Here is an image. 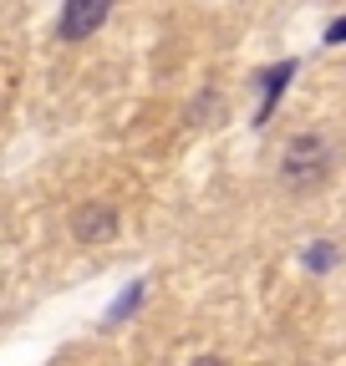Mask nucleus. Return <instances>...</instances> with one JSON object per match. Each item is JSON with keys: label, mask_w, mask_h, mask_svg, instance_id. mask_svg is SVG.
<instances>
[{"label": "nucleus", "mask_w": 346, "mask_h": 366, "mask_svg": "<svg viewBox=\"0 0 346 366\" xmlns=\"http://www.w3.org/2000/svg\"><path fill=\"white\" fill-rule=\"evenodd\" d=\"M331 259H336V249H311V254H306V264H311V269H326Z\"/></svg>", "instance_id": "5"}, {"label": "nucleus", "mask_w": 346, "mask_h": 366, "mask_svg": "<svg viewBox=\"0 0 346 366\" xmlns=\"http://www.w3.org/2000/svg\"><path fill=\"white\" fill-rule=\"evenodd\" d=\"M290 71H295V66L285 61V66H270L265 76H260V81H265V107H260V122H265V117H270V107H275V97H280V86L290 81Z\"/></svg>", "instance_id": "4"}, {"label": "nucleus", "mask_w": 346, "mask_h": 366, "mask_svg": "<svg viewBox=\"0 0 346 366\" xmlns=\"http://www.w3.org/2000/svg\"><path fill=\"white\" fill-rule=\"evenodd\" d=\"M112 11V0H66L61 6V41H86L92 31H102Z\"/></svg>", "instance_id": "2"}, {"label": "nucleus", "mask_w": 346, "mask_h": 366, "mask_svg": "<svg viewBox=\"0 0 346 366\" xmlns=\"http://www.w3.org/2000/svg\"><path fill=\"white\" fill-rule=\"evenodd\" d=\"M71 234H76V244H107L117 234V209L112 204H81L71 219Z\"/></svg>", "instance_id": "3"}, {"label": "nucleus", "mask_w": 346, "mask_h": 366, "mask_svg": "<svg viewBox=\"0 0 346 366\" xmlns=\"http://www.w3.org/2000/svg\"><path fill=\"white\" fill-rule=\"evenodd\" d=\"M194 366H224V361H219V356H199Z\"/></svg>", "instance_id": "7"}, {"label": "nucleus", "mask_w": 346, "mask_h": 366, "mask_svg": "<svg viewBox=\"0 0 346 366\" xmlns=\"http://www.w3.org/2000/svg\"><path fill=\"white\" fill-rule=\"evenodd\" d=\"M346 41V21H336V26H326V46H341Z\"/></svg>", "instance_id": "6"}, {"label": "nucleus", "mask_w": 346, "mask_h": 366, "mask_svg": "<svg viewBox=\"0 0 346 366\" xmlns=\"http://www.w3.org/2000/svg\"><path fill=\"white\" fill-rule=\"evenodd\" d=\"M326 163H331L326 143L316 132H300V137H290L285 153H280V183H285V189H311V183L326 178Z\"/></svg>", "instance_id": "1"}]
</instances>
